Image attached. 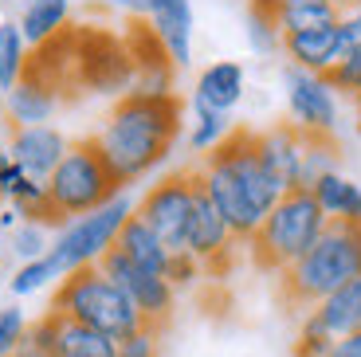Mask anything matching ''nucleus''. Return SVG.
Returning a JSON list of instances; mask_svg holds the SVG:
<instances>
[{"instance_id": "obj_1", "label": "nucleus", "mask_w": 361, "mask_h": 357, "mask_svg": "<svg viewBox=\"0 0 361 357\" xmlns=\"http://www.w3.org/2000/svg\"><path fill=\"white\" fill-rule=\"evenodd\" d=\"M185 122V102L180 95H145V90H126L114 102L106 126H102L94 142L106 161V169L118 177V185L126 188L142 181L145 173H154L165 157H169L173 142Z\"/></svg>"}, {"instance_id": "obj_2", "label": "nucleus", "mask_w": 361, "mask_h": 357, "mask_svg": "<svg viewBox=\"0 0 361 357\" xmlns=\"http://www.w3.org/2000/svg\"><path fill=\"white\" fill-rule=\"evenodd\" d=\"M361 275V220H326L307 255L279 275V295L295 310H314L326 295Z\"/></svg>"}, {"instance_id": "obj_3", "label": "nucleus", "mask_w": 361, "mask_h": 357, "mask_svg": "<svg viewBox=\"0 0 361 357\" xmlns=\"http://www.w3.org/2000/svg\"><path fill=\"white\" fill-rule=\"evenodd\" d=\"M322 232H326V212L318 208L314 193L310 188H290V193L279 197V205L263 216L259 232L247 240L252 263L259 271L283 275L290 263H298L314 248Z\"/></svg>"}, {"instance_id": "obj_4", "label": "nucleus", "mask_w": 361, "mask_h": 357, "mask_svg": "<svg viewBox=\"0 0 361 357\" xmlns=\"http://www.w3.org/2000/svg\"><path fill=\"white\" fill-rule=\"evenodd\" d=\"M51 310L71 322H82V326L106 334L114 341L130 338L134 330L145 326L137 306L99 267H79L59 279V286H55V295H51Z\"/></svg>"}, {"instance_id": "obj_5", "label": "nucleus", "mask_w": 361, "mask_h": 357, "mask_svg": "<svg viewBox=\"0 0 361 357\" xmlns=\"http://www.w3.org/2000/svg\"><path fill=\"white\" fill-rule=\"evenodd\" d=\"M122 193L118 177L106 169V161L99 153L94 138H79L71 142V150L63 153V161L55 165V173L47 177V197L51 205L63 212V220H79V216L94 212V208L110 205Z\"/></svg>"}, {"instance_id": "obj_6", "label": "nucleus", "mask_w": 361, "mask_h": 357, "mask_svg": "<svg viewBox=\"0 0 361 357\" xmlns=\"http://www.w3.org/2000/svg\"><path fill=\"white\" fill-rule=\"evenodd\" d=\"M130 216H134V200H130L126 193H118L110 205L94 208V212L71 220L67 228H59V236H55V243L47 248V255L55 259V267L63 271V275H71V271H79V267H94V263L114 248L118 232H122V224H126Z\"/></svg>"}, {"instance_id": "obj_7", "label": "nucleus", "mask_w": 361, "mask_h": 357, "mask_svg": "<svg viewBox=\"0 0 361 357\" xmlns=\"http://www.w3.org/2000/svg\"><path fill=\"white\" fill-rule=\"evenodd\" d=\"M137 71L126 40L106 28H75V87L90 95H126Z\"/></svg>"}, {"instance_id": "obj_8", "label": "nucleus", "mask_w": 361, "mask_h": 357, "mask_svg": "<svg viewBox=\"0 0 361 357\" xmlns=\"http://www.w3.org/2000/svg\"><path fill=\"white\" fill-rule=\"evenodd\" d=\"M192 197H197V169L169 173L157 185H149L134 212L142 216L149 228L157 232V240L169 251H185V232H189V216H192Z\"/></svg>"}, {"instance_id": "obj_9", "label": "nucleus", "mask_w": 361, "mask_h": 357, "mask_svg": "<svg viewBox=\"0 0 361 357\" xmlns=\"http://www.w3.org/2000/svg\"><path fill=\"white\" fill-rule=\"evenodd\" d=\"M94 267H99L102 275H106L110 283H114L118 291L137 306V314H142L145 326L161 330L165 322L173 318L177 291L169 286V279H165V275H149V271H142L134 259H126V251H122V248H110Z\"/></svg>"}, {"instance_id": "obj_10", "label": "nucleus", "mask_w": 361, "mask_h": 357, "mask_svg": "<svg viewBox=\"0 0 361 357\" xmlns=\"http://www.w3.org/2000/svg\"><path fill=\"white\" fill-rule=\"evenodd\" d=\"M197 181H200V188L208 193V200L216 205V212L224 216V224H228V232L235 236V243H247L255 232H259L263 216L255 212V205H252V197L244 193L240 177L228 169L216 153H204V165L197 169Z\"/></svg>"}, {"instance_id": "obj_11", "label": "nucleus", "mask_w": 361, "mask_h": 357, "mask_svg": "<svg viewBox=\"0 0 361 357\" xmlns=\"http://www.w3.org/2000/svg\"><path fill=\"white\" fill-rule=\"evenodd\" d=\"M283 87H287L290 122L307 134H334L338 126V95L326 83V75L302 71V67H283Z\"/></svg>"}, {"instance_id": "obj_12", "label": "nucleus", "mask_w": 361, "mask_h": 357, "mask_svg": "<svg viewBox=\"0 0 361 357\" xmlns=\"http://www.w3.org/2000/svg\"><path fill=\"white\" fill-rule=\"evenodd\" d=\"M235 248V236L228 232L224 216L216 212V205L208 200V193L197 181V197H192V216H189V232H185V251L197 259L204 271H216L220 263H228Z\"/></svg>"}, {"instance_id": "obj_13", "label": "nucleus", "mask_w": 361, "mask_h": 357, "mask_svg": "<svg viewBox=\"0 0 361 357\" xmlns=\"http://www.w3.org/2000/svg\"><path fill=\"white\" fill-rule=\"evenodd\" d=\"M126 47L134 55V71L137 83L134 90H145V95H169L173 90V59L165 52V44L157 40V32L145 20H130L126 24Z\"/></svg>"}, {"instance_id": "obj_14", "label": "nucleus", "mask_w": 361, "mask_h": 357, "mask_svg": "<svg viewBox=\"0 0 361 357\" xmlns=\"http://www.w3.org/2000/svg\"><path fill=\"white\" fill-rule=\"evenodd\" d=\"M67 150H71V142H67L55 126H20V130H12V142H8V157L16 161L32 181L51 177Z\"/></svg>"}, {"instance_id": "obj_15", "label": "nucleus", "mask_w": 361, "mask_h": 357, "mask_svg": "<svg viewBox=\"0 0 361 357\" xmlns=\"http://www.w3.org/2000/svg\"><path fill=\"white\" fill-rule=\"evenodd\" d=\"M259 157L279 193L298 188V165H302V130L295 122H275L259 134Z\"/></svg>"}, {"instance_id": "obj_16", "label": "nucleus", "mask_w": 361, "mask_h": 357, "mask_svg": "<svg viewBox=\"0 0 361 357\" xmlns=\"http://www.w3.org/2000/svg\"><path fill=\"white\" fill-rule=\"evenodd\" d=\"M59 102H63V90L36 71H24V79L4 95V110H8L12 130H20V126H47V118L59 110Z\"/></svg>"}, {"instance_id": "obj_17", "label": "nucleus", "mask_w": 361, "mask_h": 357, "mask_svg": "<svg viewBox=\"0 0 361 357\" xmlns=\"http://www.w3.org/2000/svg\"><path fill=\"white\" fill-rule=\"evenodd\" d=\"M283 52H287L290 67H302V71H314V75H330L345 59L338 24L310 28V32H290V36H283Z\"/></svg>"}, {"instance_id": "obj_18", "label": "nucleus", "mask_w": 361, "mask_h": 357, "mask_svg": "<svg viewBox=\"0 0 361 357\" xmlns=\"http://www.w3.org/2000/svg\"><path fill=\"white\" fill-rule=\"evenodd\" d=\"M149 28L165 44L173 67H185L192 59V4L189 0H149Z\"/></svg>"}, {"instance_id": "obj_19", "label": "nucleus", "mask_w": 361, "mask_h": 357, "mask_svg": "<svg viewBox=\"0 0 361 357\" xmlns=\"http://www.w3.org/2000/svg\"><path fill=\"white\" fill-rule=\"evenodd\" d=\"M244 99V67L232 59L208 63L192 90V110H216V114H232V107Z\"/></svg>"}, {"instance_id": "obj_20", "label": "nucleus", "mask_w": 361, "mask_h": 357, "mask_svg": "<svg viewBox=\"0 0 361 357\" xmlns=\"http://www.w3.org/2000/svg\"><path fill=\"white\" fill-rule=\"evenodd\" d=\"M114 248L126 251V259H134L142 271H149V275H165V267H169V255L173 251L165 248L161 240H157V232L149 228V224L142 220V216H130L126 224H122V232H118Z\"/></svg>"}, {"instance_id": "obj_21", "label": "nucleus", "mask_w": 361, "mask_h": 357, "mask_svg": "<svg viewBox=\"0 0 361 357\" xmlns=\"http://www.w3.org/2000/svg\"><path fill=\"white\" fill-rule=\"evenodd\" d=\"M55 357H118V341L82 322L55 314Z\"/></svg>"}, {"instance_id": "obj_22", "label": "nucleus", "mask_w": 361, "mask_h": 357, "mask_svg": "<svg viewBox=\"0 0 361 357\" xmlns=\"http://www.w3.org/2000/svg\"><path fill=\"white\" fill-rule=\"evenodd\" d=\"M314 314L326 322V330L334 334V338H345V334L361 330V275L342 283L334 295H326L314 306Z\"/></svg>"}, {"instance_id": "obj_23", "label": "nucleus", "mask_w": 361, "mask_h": 357, "mask_svg": "<svg viewBox=\"0 0 361 357\" xmlns=\"http://www.w3.org/2000/svg\"><path fill=\"white\" fill-rule=\"evenodd\" d=\"M67 16H71V0H27L20 12V32L32 47L55 40L59 32H67Z\"/></svg>"}, {"instance_id": "obj_24", "label": "nucleus", "mask_w": 361, "mask_h": 357, "mask_svg": "<svg viewBox=\"0 0 361 357\" xmlns=\"http://www.w3.org/2000/svg\"><path fill=\"white\" fill-rule=\"evenodd\" d=\"M342 20V4L338 0H283V8L275 12L283 36L290 32H310V28H330Z\"/></svg>"}, {"instance_id": "obj_25", "label": "nucleus", "mask_w": 361, "mask_h": 357, "mask_svg": "<svg viewBox=\"0 0 361 357\" xmlns=\"http://www.w3.org/2000/svg\"><path fill=\"white\" fill-rule=\"evenodd\" d=\"M310 193L326 212V220H361V188L342 173H326Z\"/></svg>"}, {"instance_id": "obj_26", "label": "nucleus", "mask_w": 361, "mask_h": 357, "mask_svg": "<svg viewBox=\"0 0 361 357\" xmlns=\"http://www.w3.org/2000/svg\"><path fill=\"white\" fill-rule=\"evenodd\" d=\"M326 173H338V142H334V134H307V130H302L298 188H314Z\"/></svg>"}, {"instance_id": "obj_27", "label": "nucleus", "mask_w": 361, "mask_h": 357, "mask_svg": "<svg viewBox=\"0 0 361 357\" xmlns=\"http://www.w3.org/2000/svg\"><path fill=\"white\" fill-rule=\"evenodd\" d=\"M27 71V40L16 20H0V90L8 95Z\"/></svg>"}, {"instance_id": "obj_28", "label": "nucleus", "mask_w": 361, "mask_h": 357, "mask_svg": "<svg viewBox=\"0 0 361 357\" xmlns=\"http://www.w3.org/2000/svg\"><path fill=\"white\" fill-rule=\"evenodd\" d=\"M55 279H63V271L55 267L51 255H44V259H32V263H20V271L8 279V291L12 295H36Z\"/></svg>"}, {"instance_id": "obj_29", "label": "nucleus", "mask_w": 361, "mask_h": 357, "mask_svg": "<svg viewBox=\"0 0 361 357\" xmlns=\"http://www.w3.org/2000/svg\"><path fill=\"white\" fill-rule=\"evenodd\" d=\"M228 134H232L228 114H216V110H197V126H192V134H189V145L197 153H212Z\"/></svg>"}, {"instance_id": "obj_30", "label": "nucleus", "mask_w": 361, "mask_h": 357, "mask_svg": "<svg viewBox=\"0 0 361 357\" xmlns=\"http://www.w3.org/2000/svg\"><path fill=\"white\" fill-rule=\"evenodd\" d=\"M330 346H334V334L326 330V322L318 318L314 310H307L302 330H298V341H295V357H326Z\"/></svg>"}, {"instance_id": "obj_31", "label": "nucleus", "mask_w": 361, "mask_h": 357, "mask_svg": "<svg viewBox=\"0 0 361 357\" xmlns=\"http://www.w3.org/2000/svg\"><path fill=\"white\" fill-rule=\"evenodd\" d=\"M47 228H39V224H20V228H12V255L20 259V263H32V259H44L47 255Z\"/></svg>"}, {"instance_id": "obj_32", "label": "nucleus", "mask_w": 361, "mask_h": 357, "mask_svg": "<svg viewBox=\"0 0 361 357\" xmlns=\"http://www.w3.org/2000/svg\"><path fill=\"white\" fill-rule=\"evenodd\" d=\"M326 83L334 87V95H350V99L361 102V47L345 55L334 71L326 75Z\"/></svg>"}, {"instance_id": "obj_33", "label": "nucleus", "mask_w": 361, "mask_h": 357, "mask_svg": "<svg viewBox=\"0 0 361 357\" xmlns=\"http://www.w3.org/2000/svg\"><path fill=\"white\" fill-rule=\"evenodd\" d=\"M247 44L259 55H271L283 47V32L271 16H259V12H247Z\"/></svg>"}, {"instance_id": "obj_34", "label": "nucleus", "mask_w": 361, "mask_h": 357, "mask_svg": "<svg viewBox=\"0 0 361 357\" xmlns=\"http://www.w3.org/2000/svg\"><path fill=\"white\" fill-rule=\"evenodd\" d=\"M24 334H27V318L20 306H4L0 310V357H12L20 346H24Z\"/></svg>"}, {"instance_id": "obj_35", "label": "nucleus", "mask_w": 361, "mask_h": 357, "mask_svg": "<svg viewBox=\"0 0 361 357\" xmlns=\"http://www.w3.org/2000/svg\"><path fill=\"white\" fill-rule=\"evenodd\" d=\"M118 357H161V330L142 326L130 338L118 341Z\"/></svg>"}, {"instance_id": "obj_36", "label": "nucleus", "mask_w": 361, "mask_h": 357, "mask_svg": "<svg viewBox=\"0 0 361 357\" xmlns=\"http://www.w3.org/2000/svg\"><path fill=\"white\" fill-rule=\"evenodd\" d=\"M200 271H204V267H200L189 251H173V255H169V267H165V279H169V286L177 291V286H192V283H197Z\"/></svg>"}, {"instance_id": "obj_37", "label": "nucleus", "mask_w": 361, "mask_h": 357, "mask_svg": "<svg viewBox=\"0 0 361 357\" xmlns=\"http://www.w3.org/2000/svg\"><path fill=\"white\" fill-rule=\"evenodd\" d=\"M338 36H342V52H357L361 47V8L353 12H342V20H338Z\"/></svg>"}, {"instance_id": "obj_38", "label": "nucleus", "mask_w": 361, "mask_h": 357, "mask_svg": "<svg viewBox=\"0 0 361 357\" xmlns=\"http://www.w3.org/2000/svg\"><path fill=\"white\" fill-rule=\"evenodd\" d=\"M24 177H27V173H24V169L16 165V161L8 157V150H0V193H4V200H8L12 193H16L20 181H24Z\"/></svg>"}, {"instance_id": "obj_39", "label": "nucleus", "mask_w": 361, "mask_h": 357, "mask_svg": "<svg viewBox=\"0 0 361 357\" xmlns=\"http://www.w3.org/2000/svg\"><path fill=\"white\" fill-rule=\"evenodd\" d=\"M326 357H361V330L345 334V338H334V346H330Z\"/></svg>"}, {"instance_id": "obj_40", "label": "nucleus", "mask_w": 361, "mask_h": 357, "mask_svg": "<svg viewBox=\"0 0 361 357\" xmlns=\"http://www.w3.org/2000/svg\"><path fill=\"white\" fill-rule=\"evenodd\" d=\"M114 8H122V12H130L134 20H145L149 16V0H110Z\"/></svg>"}, {"instance_id": "obj_41", "label": "nucleus", "mask_w": 361, "mask_h": 357, "mask_svg": "<svg viewBox=\"0 0 361 357\" xmlns=\"http://www.w3.org/2000/svg\"><path fill=\"white\" fill-rule=\"evenodd\" d=\"M279 8H283V0H247V12H259V16H271V20H275Z\"/></svg>"}, {"instance_id": "obj_42", "label": "nucleus", "mask_w": 361, "mask_h": 357, "mask_svg": "<svg viewBox=\"0 0 361 357\" xmlns=\"http://www.w3.org/2000/svg\"><path fill=\"white\" fill-rule=\"evenodd\" d=\"M12 228H20L16 208H0V232H12Z\"/></svg>"}, {"instance_id": "obj_43", "label": "nucleus", "mask_w": 361, "mask_h": 357, "mask_svg": "<svg viewBox=\"0 0 361 357\" xmlns=\"http://www.w3.org/2000/svg\"><path fill=\"white\" fill-rule=\"evenodd\" d=\"M342 4V12H353V8H361V0H338Z\"/></svg>"}, {"instance_id": "obj_44", "label": "nucleus", "mask_w": 361, "mask_h": 357, "mask_svg": "<svg viewBox=\"0 0 361 357\" xmlns=\"http://www.w3.org/2000/svg\"><path fill=\"white\" fill-rule=\"evenodd\" d=\"M12 357H36V353H27V349H16V353H12Z\"/></svg>"}, {"instance_id": "obj_45", "label": "nucleus", "mask_w": 361, "mask_h": 357, "mask_svg": "<svg viewBox=\"0 0 361 357\" xmlns=\"http://www.w3.org/2000/svg\"><path fill=\"white\" fill-rule=\"evenodd\" d=\"M0 251H4V236H0Z\"/></svg>"}, {"instance_id": "obj_46", "label": "nucleus", "mask_w": 361, "mask_h": 357, "mask_svg": "<svg viewBox=\"0 0 361 357\" xmlns=\"http://www.w3.org/2000/svg\"><path fill=\"white\" fill-rule=\"evenodd\" d=\"M0 200H4V193H0Z\"/></svg>"}, {"instance_id": "obj_47", "label": "nucleus", "mask_w": 361, "mask_h": 357, "mask_svg": "<svg viewBox=\"0 0 361 357\" xmlns=\"http://www.w3.org/2000/svg\"><path fill=\"white\" fill-rule=\"evenodd\" d=\"M357 107H361V102H357Z\"/></svg>"}]
</instances>
